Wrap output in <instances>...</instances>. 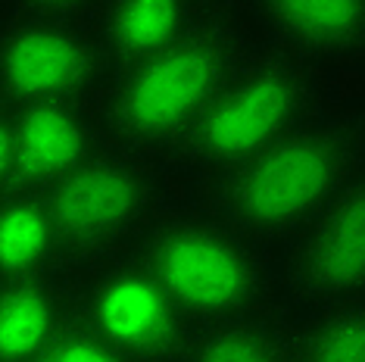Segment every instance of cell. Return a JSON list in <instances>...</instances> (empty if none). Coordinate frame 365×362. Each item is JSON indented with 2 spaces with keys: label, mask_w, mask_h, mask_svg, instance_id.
Listing matches in <instances>:
<instances>
[{
  "label": "cell",
  "mask_w": 365,
  "mask_h": 362,
  "mask_svg": "<svg viewBox=\"0 0 365 362\" xmlns=\"http://www.w3.org/2000/svg\"><path fill=\"white\" fill-rule=\"evenodd\" d=\"M250 56L244 29L225 13L203 16L169 47L122 66L106 94V125L119 144H178Z\"/></svg>",
  "instance_id": "obj_1"
},
{
  "label": "cell",
  "mask_w": 365,
  "mask_h": 362,
  "mask_svg": "<svg viewBox=\"0 0 365 362\" xmlns=\"http://www.w3.org/2000/svg\"><path fill=\"white\" fill-rule=\"evenodd\" d=\"M359 166V141L337 122H306L265 150L222 172L219 210L256 241L290 237Z\"/></svg>",
  "instance_id": "obj_2"
},
{
  "label": "cell",
  "mask_w": 365,
  "mask_h": 362,
  "mask_svg": "<svg viewBox=\"0 0 365 362\" xmlns=\"http://www.w3.org/2000/svg\"><path fill=\"white\" fill-rule=\"evenodd\" d=\"M140 259L190 322L215 325L253 316L269 294L262 241L240 232L222 212H185L156 222L144 237Z\"/></svg>",
  "instance_id": "obj_3"
},
{
  "label": "cell",
  "mask_w": 365,
  "mask_h": 362,
  "mask_svg": "<svg viewBox=\"0 0 365 362\" xmlns=\"http://www.w3.org/2000/svg\"><path fill=\"white\" fill-rule=\"evenodd\" d=\"M319 100L309 60L281 47L250 53L175 147L190 166L225 172L312 122Z\"/></svg>",
  "instance_id": "obj_4"
},
{
  "label": "cell",
  "mask_w": 365,
  "mask_h": 362,
  "mask_svg": "<svg viewBox=\"0 0 365 362\" xmlns=\"http://www.w3.org/2000/svg\"><path fill=\"white\" fill-rule=\"evenodd\" d=\"M63 257L101 262L150 225L160 200V175L147 150L103 147L44 191Z\"/></svg>",
  "instance_id": "obj_5"
},
{
  "label": "cell",
  "mask_w": 365,
  "mask_h": 362,
  "mask_svg": "<svg viewBox=\"0 0 365 362\" xmlns=\"http://www.w3.org/2000/svg\"><path fill=\"white\" fill-rule=\"evenodd\" d=\"M72 303L78 322L128 362H172L185 356L194 341L190 316L140 253L97 262Z\"/></svg>",
  "instance_id": "obj_6"
},
{
  "label": "cell",
  "mask_w": 365,
  "mask_h": 362,
  "mask_svg": "<svg viewBox=\"0 0 365 362\" xmlns=\"http://www.w3.org/2000/svg\"><path fill=\"white\" fill-rule=\"evenodd\" d=\"M110 63L94 26L78 19L16 16L0 31V97L16 110L81 100Z\"/></svg>",
  "instance_id": "obj_7"
},
{
  "label": "cell",
  "mask_w": 365,
  "mask_h": 362,
  "mask_svg": "<svg viewBox=\"0 0 365 362\" xmlns=\"http://www.w3.org/2000/svg\"><path fill=\"white\" fill-rule=\"evenodd\" d=\"M287 281L319 309L365 300V178H353L297 232Z\"/></svg>",
  "instance_id": "obj_8"
},
{
  "label": "cell",
  "mask_w": 365,
  "mask_h": 362,
  "mask_svg": "<svg viewBox=\"0 0 365 362\" xmlns=\"http://www.w3.org/2000/svg\"><path fill=\"white\" fill-rule=\"evenodd\" d=\"M16 185L26 191H51L97 153V122L81 100L35 103L13 113Z\"/></svg>",
  "instance_id": "obj_9"
},
{
  "label": "cell",
  "mask_w": 365,
  "mask_h": 362,
  "mask_svg": "<svg viewBox=\"0 0 365 362\" xmlns=\"http://www.w3.org/2000/svg\"><path fill=\"white\" fill-rule=\"evenodd\" d=\"M281 51L303 60L365 56V0H250Z\"/></svg>",
  "instance_id": "obj_10"
},
{
  "label": "cell",
  "mask_w": 365,
  "mask_h": 362,
  "mask_svg": "<svg viewBox=\"0 0 365 362\" xmlns=\"http://www.w3.org/2000/svg\"><path fill=\"white\" fill-rule=\"evenodd\" d=\"M210 16L197 0H103L94 13V31L106 60L131 66L178 41Z\"/></svg>",
  "instance_id": "obj_11"
},
{
  "label": "cell",
  "mask_w": 365,
  "mask_h": 362,
  "mask_svg": "<svg viewBox=\"0 0 365 362\" xmlns=\"http://www.w3.org/2000/svg\"><path fill=\"white\" fill-rule=\"evenodd\" d=\"M76 319L72 297L51 275L0 284V362L38 359Z\"/></svg>",
  "instance_id": "obj_12"
},
{
  "label": "cell",
  "mask_w": 365,
  "mask_h": 362,
  "mask_svg": "<svg viewBox=\"0 0 365 362\" xmlns=\"http://www.w3.org/2000/svg\"><path fill=\"white\" fill-rule=\"evenodd\" d=\"M63 259L47 197L26 187L0 194V284L51 275Z\"/></svg>",
  "instance_id": "obj_13"
},
{
  "label": "cell",
  "mask_w": 365,
  "mask_h": 362,
  "mask_svg": "<svg viewBox=\"0 0 365 362\" xmlns=\"http://www.w3.org/2000/svg\"><path fill=\"white\" fill-rule=\"evenodd\" d=\"M185 362H300V347L284 328L244 316L215 322L194 337Z\"/></svg>",
  "instance_id": "obj_14"
},
{
  "label": "cell",
  "mask_w": 365,
  "mask_h": 362,
  "mask_svg": "<svg viewBox=\"0 0 365 362\" xmlns=\"http://www.w3.org/2000/svg\"><path fill=\"white\" fill-rule=\"evenodd\" d=\"M297 347L300 362H365V300L319 309Z\"/></svg>",
  "instance_id": "obj_15"
},
{
  "label": "cell",
  "mask_w": 365,
  "mask_h": 362,
  "mask_svg": "<svg viewBox=\"0 0 365 362\" xmlns=\"http://www.w3.org/2000/svg\"><path fill=\"white\" fill-rule=\"evenodd\" d=\"M31 362H128L113 347H106L97 334H91L78 319H72L69 328Z\"/></svg>",
  "instance_id": "obj_16"
},
{
  "label": "cell",
  "mask_w": 365,
  "mask_h": 362,
  "mask_svg": "<svg viewBox=\"0 0 365 362\" xmlns=\"http://www.w3.org/2000/svg\"><path fill=\"white\" fill-rule=\"evenodd\" d=\"M16 16H44V19H94L103 0H10Z\"/></svg>",
  "instance_id": "obj_17"
},
{
  "label": "cell",
  "mask_w": 365,
  "mask_h": 362,
  "mask_svg": "<svg viewBox=\"0 0 365 362\" xmlns=\"http://www.w3.org/2000/svg\"><path fill=\"white\" fill-rule=\"evenodd\" d=\"M16 185V150H13V116L0 113V194Z\"/></svg>",
  "instance_id": "obj_18"
},
{
  "label": "cell",
  "mask_w": 365,
  "mask_h": 362,
  "mask_svg": "<svg viewBox=\"0 0 365 362\" xmlns=\"http://www.w3.org/2000/svg\"><path fill=\"white\" fill-rule=\"evenodd\" d=\"M206 13H225V10H235L240 0H197Z\"/></svg>",
  "instance_id": "obj_19"
}]
</instances>
